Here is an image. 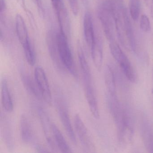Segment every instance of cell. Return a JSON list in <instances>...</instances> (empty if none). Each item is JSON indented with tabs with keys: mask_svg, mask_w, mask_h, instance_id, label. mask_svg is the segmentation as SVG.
<instances>
[{
	"mask_svg": "<svg viewBox=\"0 0 153 153\" xmlns=\"http://www.w3.org/2000/svg\"><path fill=\"white\" fill-rule=\"evenodd\" d=\"M86 100L90 111L94 118L98 119L100 117L98 103L94 89L92 85L85 86Z\"/></svg>",
	"mask_w": 153,
	"mask_h": 153,
	"instance_id": "8fae6325",
	"label": "cell"
},
{
	"mask_svg": "<svg viewBox=\"0 0 153 153\" xmlns=\"http://www.w3.org/2000/svg\"><path fill=\"white\" fill-rule=\"evenodd\" d=\"M97 14L106 39L110 43L114 42L116 33L115 21L107 1L99 7Z\"/></svg>",
	"mask_w": 153,
	"mask_h": 153,
	"instance_id": "7a4b0ae2",
	"label": "cell"
},
{
	"mask_svg": "<svg viewBox=\"0 0 153 153\" xmlns=\"http://www.w3.org/2000/svg\"><path fill=\"white\" fill-rule=\"evenodd\" d=\"M85 6H87L88 4V0H81Z\"/></svg>",
	"mask_w": 153,
	"mask_h": 153,
	"instance_id": "f546056e",
	"label": "cell"
},
{
	"mask_svg": "<svg viewBox=\"0 0 153 153\" xmlns=\"http://www.w3.org/2000/svg\"><path fill=\"white\" fill-rule=\"evenodd\" d=\"M140 27L141 31L144 33H148L151 30L150 20L146 15H142L140 19Z\"/></svg>",
	"mask_w": 153,
	"mask_h": 153,
	"instance_id": "7402d4cb",
	"label": "cell"
},
{
	"mask_svg": "<svg viewBox=\"0 0 153 153\" xmlns=\"http://www.w3.org/2000/svg\"><path fill=\"white\" fill-rule=\"evenodd\" d=\"M78 53L79 60L80 69H81V73L83 75V80H84L85 85L93 84L90 67L86 59L85 54L81 48H79Z\"/></svg>",
	"mask_w": 153,
	"mask_h": 153,
	"instance_id": "9a60e30c",
	"label": "cell"
},
{
	"mask_svg": "<svg viewBox=\"0 0 153 153\" xmlns=\"http://www.w3.org/2000/svg\"><path fill=\"white\" fill-rule=\"evenodd\" d=\"M38 113L48 144L52 150H56V144L53 139L52 124L46 112L42 108L38 109Z\"/></svg>",
	"mask_w": 153,
	"mask_h": 153,
	"instance_id": "52a82bcc",
	"label": "cell"
},
{
	"mask_svg": "<svg viewBox=\"0 0 153 153\" xmlns=\"http://www.w3.org/2000/svg\"><path fill=\"white\" fill-rule=\"evenodd\" d=\"M145 4L149 11L151 17L153 19V0H144Z\"/></svg>",
	"mask_w": 153,
	"mask_h": 153,
	"instance_id": "484cf974",
	"label": "cell"
},
{
	"mask_svg": "<svg viewBox=\"0 0 153 153\" xmlns=\"http://www.w3.org/2000/svg\"><path fill=\"white\" fill-rule=\"evenodd\" d=\"M18 1L20 5H21L22 7H23V8L25 9V10H26V7H25V0H17Z\"/></svg>",
	"mask_w": 153,
	"mask_h": 153,
	"instance_id": "f1b7e54d",
	"label": "cell"
},
{
	"mask_svg": "<svg viewBox=\"0 0 153 153\" xmlns=\"http://www.w3.org/2000/svg\"><path fill=\"white\" fill-rule=\"evenodd\" d=\"M83 29L85 40L88 45L90 47L95 39L96 34L92 16L88 12H86L84 16Z\"/></svg>",
	"mask_w": 153,
	"mask_h": 153,
	"instance_id": "9c48e42d",
	"label": "cell"
},
{
	"mask_svg": "<svg viewBox=\"0 0 153 153\" xmlns=\"http://www.w3.org/2000/svg\"><path fill=\"white\" fill-rule=\"evenodd\" d=\"M129 12L132 19L137 21L140 13V0H129Z\"/></svg>",
	"mask_w": 153,
	"mask_h": 153,
	"instance_id": "ffe728a7",
	"label": "cell"
},
{
	"mask_svg": "<svg viewBox=\"0 0 153 153\" xmlns=\"http://www.w3.org/2000/svg\"><path fill=\"white\" fill-rule=\"evenodd\" d=\"M74 123L76 134L83 148L88 152H93L95 149L94 146L87 128L78 114L74 116Z\"/></svg>",
	"mask_w": 153,
	"mask_h": 153,
	"instance_id": "277c9868",
	"label": "cell"
},
{
	"mask_svg": "<svg viewBox=\"0 0 153 153\" xmlns=\"http://www.w3.org/2000/svg\"><path fill=\"white\" fill-rule=\"evenodd\" d=\"M110 51L115 60L119 64L123 74L129 81L135 82L136 75L131 63L120 46L115 42L109 45Z\"/></svg>",
	"mask_w": 153,
	"mask_h": 153,
	"instance_id": "3957f363",
	"label": "cell"
},
{
	"mask_svg": "<svg viewBox=\"0 0 153 153\" xmlns=\"http://www.w3.org/2000/svg\"><path fill=\"white\" fill-rule=\"evenodd\" d=\"M93 62L98 71L101 70L103 62V48L101 39L96 35L95 39L90 46Z\"/></svg>",
	"mask_w": 153,
	"mask_h": 153,
	"instance_id": "30bf717a",
	"label": "cell"
},
{
	"mask_svg": "<svg viewBox=\"0 0 153 153\" xmlns=\"http://www.w3.org/2000/svg\"><path fill=\"white\" fill-rule=\"evenodd\" d=\"M52 128L53 139L58 148L62 153H71V149L59 128L54 123L52 124Z\"/></svg>",
	"mask_w": 153,
	"mask_h": 153,
	"instance_id": "e0dca14e",
	"label": "cell"
},
{
	"mask_svg": "<svg viewBox=\"0 0 153 153\" xmlns=\"http://www.w3.org/2000/svg\"><path fill=\"white\" fill-rule=\"evenodd\" d=\"M16 27L17 35L22 46L30 41L27 28L23 17L17 14L16 17Z\"/></svg>",
	"mask_w": 153,
	"mask_h": 153,
	"instance_id": "5bb4252c",
	"label": "cell"
},
{
	"mask_svg": "<svg viewBox=\"0 0 153 153\" xmlns=\"http://www.w3.org/2000/svg\"><path fill=\"white\" fill-rule=\"evenodd\" d=\"M57 107L60 119L67 135L72 143L76 145L77 140L76 134L71 125L69 114L66 105L62 101H59L57 102Z\"/></svg>",
	"mask_w": 153,
	"mask_h": 153,
	"instance_id": "8992f818",
	"label": "cell"
},
{
	"mask_svg": "<svg viewBox=\"0 0 153 153\" xmlns=\"http://www.w3.org/2000/svg\"></svg>",
	"mask_w": 153,
	"mask_h": 153,
	"instance_id": "4dcf8cb0",
	"label": "cell"
},
{
	"mask_svg": "<svg viewBox=\"0 0 153 153\" xmlns=\"http://www.w3.org/2000/svg\"><path fill=\"white\" fill-rule=\"evenodd\" d=\"M21 78L24 87L29 94L39 100L43 99L36 82H34L29 75L25 73H21Z\"/></svg>",
	"mask_w": 153,
	"mask_h": 153,
	"instance_id": "2e32d148",
	"label": "cell"
},
{
	"mask_svg": "<svg viewBox=\"0 0 153 153\" xmlns=\"http://www.w3.org/2000/svg\"><path fill=\"white\" fill-rule=\"evenodd\" d=\"M6 8V3L5 0H0V11L1 13H2L3 11H5Z\"/></svg>",
	"mask_w": 153,
	"mask_h": 153,
	"instance_id": "83f0119b",
	"label": "cell"
},
{
	"mask_svg": "<svg viewBox=\"0 0 153 153\" xmlns=\"http://www.w3.org/2000/svg\"><path fill=\"white\" fill-rule=\"evenodd\" d=\"M56 14L58 17L60 31L68 38L71 33L70 20L67 9L64 5L56 12Z\"/></svg>",
	"mask_w": 153,
	"mask_h": 153,
	"instance_id": "7c38bea8",
	"label": "cell"
},
{
	"mask_svg": "<svg viewBox=\"0 0 153 153\" xmlns=\"http://www.w3.org/2000/svg\"><path fill=\"white\" fill-rule=\"evenodd\" d=\"M1 101L4 110L11 112L14 110V104L10 94L7 82L4 79L1 83Z\"/></svg>",
	"mask_w": 153,
	"mask_h": 153,
	"instance_id": "4fadbf2b",
	"label": "cell"
},
{
	"mask_svg": "<svg viewBox=\"0 0 153 153\" xmlns=\"http://www.w3.org/2000/svg\"><path fill=\"white\" fill-rule=\"evenodd\" d=\"M34 76L43 99L47 103L51 104L52 103V95L50 84L46 73L42 67L37 66L35 68Z\"/></svg>",
	"mask_w": 153,
	"mask_h": 153,
	"instance_id": "5b68a950",
	"label": "cell"
},
{
	"mask_svg": "<svg viewBox=\"0 0 153 153\" xmlns=\"http://www.w3.org/2000/svg\"><path fill=\"white\" fill-rule=\"evenodd\" d=\"M21 138L24 143L30 144L34 140V133L32 124L27 116L22 114L20 120Z\"/></svg>",
	"mask_w": 153,
	"mask_h": 153,
	"instance_id": "ba28073f",
	"label": "cell"
},
{
	"mask_svg": "<svg viewBox=\"0 0 153 153\" xmlns=\"http://www.w3.org/2000/svg\"><path fill=\"white\" fill-rule=\"evenodd\" d=\"M105 81L109 94L116 95V80L114 71L110 65L105 67L104 71Z\"/></svg>",
	"mask_w": 153,
	"mask_h": 153,
	"instance_id": "ac0fdd59",
	"label": "cell"
},
{
	"mask_svg": "<svg viewBox=\"0 0 153 153\" xmlns=\"http://www.w3.org/2000/svg\"><path fill=\"white\" fill-rule=\"evenodd\" d=\"M37 7L39 15L42 17L44 18L45 15V11L43 6L42 0H32Z\"/></svg>",
	"mask_w": 153,
	"mask_h": 153,
	"instance_id": "cb8c5ba5",
	"label": "cell"
},
{
	"mask_svg": "<svg viewBox=\"0 0 153 153\" xmlns=\"http://www.w3.org/2000/svg\"><path fill=\"white\" fill-rule=\"evenodd\" d=\"M143 137L147 148L149 152H153V132L148 126L145 127Z\"/></svg>",
	"mask_w": 153,
	"mask_h": 153,
	"instance_id": "44dd1931",
	"label": "cell"
},
{
	"mask_svg": "<svg viewBox=\"0 0 153 153\" xmlns=\"http://www.w3.org/2000/svg\"><path fill=\"white\" fill-rule=\"evenodd\" d=\"M71 9L74 16H77L79 11L78 0H68Z\"/></svg>",
	"mask_w": 153,
	"mask_h": 153,
	"instance_id": "603a6c76",
	"label": "cell"
},
{
	"mask_svg": "<svg viewBox=\"0 0 153 153\" xmlns=\"http://www.w3.org/2000/svg\"></svg>",
	"mask_w": 153,
	"mask_h": 153,
	"instance_id": "1f68e13d",
	"label": "cell"
},
{
	"mask_svg": "<svg viewBox=\"0 0 153 153\" xmlns=\"http://www.w3.org/2000/svg\"><path fill=\"white\" fill-rule=\"evenodd\" d=\"M52 5L55 10V12H57L64 5L62 0H51Z\"/></svg>",
	"mask_w": 153,
	"mask_h": 153,
	"instance_id": "d4e9b609",
	"label": "cell"
},
{
	"mask_svg": "<svg viewBox=\"0 0 153 153\" xmlns=\"http://www.w3.org/2000/svg\"><path fill=\"white\" fill-rule=\"evenodd\" d=\"M36 150L38 152H50L49 150H47V149L45 148V147L41 146L40 145H36L35 146Z\"/></svg>",
	"mask_w": 153,
	"mask_h": 153,
	"instance_id": "4316f807",
	"label": "cell"
},
{
	"mask_svg": "<svg viewBox=\"0 0 153 153\" xmlns=\"http://www.w3.org/2000/svg\"><path fill=\"white\" fill-rule=\"evenodd\" d=\"M68 37L60 31L55 36L56 46L60 61L66 69L75 77H77V72L74 64L71 50L68 41Z\"/></svg>",
	"mask_w": 153,
	"mask_h": 153,
	"instance_id": "6da1fadb",
	"label": "cell"
},
{
	"mask_svg": "<svg viewBox=\"0 0 153 153\" xmlns=\"http://www.w3.org/2000/svg\"><path fill=\"white\" fill-rule=\"evenodd\" d=\"M23 47L27 63L30 66H33L36 62L35 53L30 41L23 45Z\"/></svg>",
	"mask_w": 153,
	"mask_h": 153,
	"instance_id": "d6986e66",
	"label": "cell"
}]
</instances>
